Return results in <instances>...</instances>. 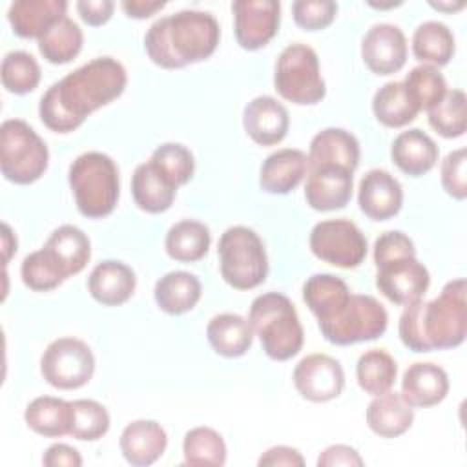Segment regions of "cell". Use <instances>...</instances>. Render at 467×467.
I'll return each mask as SVG.
<instances>
[{
	"label": "cell",
	"instance_id": "6da1fadb",
	"mask_svg": "<svg viewBox=\"0 0 467 467\" xmlns=\"http://www.w3.org/2000/svg\"><path fill=\"white\" fill-rule=\"evenodd\" d=\"M128 84L124 66L113 57H97L73 69L42 95L38 115L55 133L75 131L93 111L119 99Z\"/></svg>",
	"mask_w": 467,
	"mask_h": 467
},
{
	"label": "cell",
	"instance_id": "7a4b0ae2",
	"mask_svg": "<svg viewBox=\"0 0 467 467\" xmlns=\"http://www.w3.org/2000/svg\"><path fill=\"white\" fill-rule=\"evenodd\" d=\"M398 334L412 352L454 348L467 334L465 279L449 281L432 301L418 299L400 316Z\"/></svg>",
	"mask_w": 467,
	"mask_h": 467
},
{
	"label": "cell",
	"instance_id": "3957f363",
	"mask_svg": "<svg viewBox=\"0 0 467 467\" xmlns=\"http://www.w3.org/2000/svg\"><path fill=\"white\" fill-rule=\"evenodd\" d=\"M221 38V27L208 11L182 9L155 20L144 35V49L153 64L179 69L208 58Z\"/></svg>",
	"mask_w": 467,
	"mask_h": 467
},
{
	"label": "cell",
	"instance_id": "277c9868",
	"mask_svg": "<svg viewBox=\"0 0 467 467\" xmlns=\"http://www.w3.org/2000/svg\"><path fill=\"white\" fill-rule=\"evenodd\" d=\"M248 323L259 337L265 354L275 361L294 358L305 339V332L294 303L279 292L257 296L248 312Z\"/></svg>",
	"mask_w": 467,
	"mask_h": 467
},
{
	"label": "cell",
	"instance_id": "5b68a950",
	"mask_svg": "<svg viewBox=\"0 0 467 467\" xmlns=\"http://www.w3.org/2000/svg\"><path fill=\"white\" fill-rule=\"evenodd\" d=\"M69 188L75 204L84 217L102 219L109 215L119 201V168L102 151L80 153L69 166Z\"/></svg>",
	"mask_w": 467,
	"mask_h": 467
},
{
	"label": "cell",
	"instance_id": "8992f818",
	"mask_svg": "<svg viewBox=\"0 0 467 467\" xmlns=\"http://www.w3.org/2000/svg\"><path fill=\"white\" fill-rule=\"evenodd\" d=\"M223 279L237 288L259 286L268 274V257L261 237L248 226H230L223 232L217 246Z\"/></svg>",
	"mask_w": 467,
	"mask_h": 467
},
{
	"label": "cell",
	"instance_id": "52a82bcc",
	"mask_svg": "<svg viewBox=\"0 0 467 467\" xmlns=\"http://www.w3.org/2000/svg\"><path fill=\"white\" fill-rule=\"evenodd\" d=\"M49 151L44 139L20 119H7L0 128V170L15 184H31L47 170Z\"/></svg>",
	"mask_w": 467,
	"mask_h": 467
},
{
	"label": "cell",
	"instance_id": "ba28073f",
	"mask_svg": "<svg viewBox=\"0 0 467 467\" xmlns=\"http://www.w3.org/2000/svg\"><path fill=\"white\" fill-rule=\"evenodd\" d=\"M274 88L288 102L312 106L327 93L317 53L301 42L288 44L275 62Z\"/></svg>",
	"mask_w": 467,
	"mask_h": 467
},
{
	"label": "cell",
	"instance_id": "9c48e42d",
	"mask_svg": "<svg viewBox=\"0 0 467 467\" xmlns=\"http://www.w3.org/2000/svg\"><path fill=\"white\" fill-rule=\"evenodd\" d=\"M387 323L389 314L374 296L350 294L345 306L334 317L317 325L327 341L345 347L383 336Z\"/></svg>",
	"mask_w": 467,
	"mask_h": 467
},
{
	"label": "cell",
	"instance_id": "30bf717a",
	"mask_svg": "<svg viewBox=\"0 0 467 467\" xmlns=\"http://www.w3.org/2000/svg\"><path fill=\"white\" fill-rule=\"evenodd\" d=\"M40 372L55 389H80L95 372V356L82 339L58 337L46 347L40 358Z\"/></svg>",
	"mask_w": 467,
	"mask_h": 467
},
{
	"label": "cell",
	"instance_id": "8fae6325",
	"mask_svg": "<svg viewBox=\"0 0 467 467\" xmlns=\"http://www.w3.org/2000/svg\"><path fill=\"white\" fill-rule=\"evenodd\" d=\"M308 244L317 259L339 268H354L367 255V239L348 219H327L314 224Z\"/></svg>",
	"mask_w": 467,
	"mask_h": 467
},
{
	"label": "cell",
	"instance_id": "7c38bea8",
	"mask_svg": "<svg viewBox=\"0 0 467 467\" xmlns=\"http://www.w3.org/2000/svg\"><path fill=\"white\" fill-rule=\"evenodd\" d=\"M376 286L378 290L396 305H410L423 299L431 275L423 263L416 255H396L376 265Z\"/></svg>",
	"mask_w": 467,
	"mask_h": 467
},
{
	"label": "cell",
	"instance_id": "4fadbf2b",
	"mask_svg": "<svg viewBox=\"0 0 467 467\" xmlns=\"http://www.w3.org/2000/svg\"><path fill=\"white\" fill-rule=\"evenodd\" d=\"M232 13L235 38L243 49H261L277 35L281 4L275 0H235Z\"/></svg>",
	"mask_w": 467,
	"mask_h": 467
},
{
	"label": "cell",
	"instance_id": "5bb4252c",
	"mask_svg": "<svg viewBox=\"0 0 467 467\" xmlns=\"http://www.w3.org/2000/svg\"><path fill=\"white\" fill-rule=\"evenodd\" d=\"M297 392L314 403L337 398L345 389V372L337 359L328 354H308L292 374Z\"/></svg>",
	"mask_w": 467,
	"mask_h": 467
},
{
	"label": "cell",
	"instance_id": "9a60e30c",
	"mask_svg": "<svg viewBox=\"0 0 467 467\" xmlns=\"http://www.w3.org/2000/svg\"><path fill=\"white\" fill-rule=\"evenodd\" d=\"M361 58L376 75L398 73L407 60V38L403 31L389 22L374 24L361 40Z\"/></svg>",
	"mask_w": 467,
	"mask_h": 467
},
{
	"label": "cell",
	"instance_id": "2e32d148",
	"mask_svg": "<svg viewBox=\"0 0 467 467\" xmlns=\"http://www.w3.org/2000/svg\"><path fill=\"white\" fill-rule=\"evenodd\" d=\"M358 204L367 217L387 221L401 210L403 188L387 170H368L359 181Z\"/></svg>",
	"mask_w": 467,
	"mask_h": 467
},
{
	"label": "cell",
	"instance_id": "e0dca14e",
	"mask_svg": "<svg viewBox=\"0 0 467 467\" xmlns=\"http://www.w3.org/2000/svg\"><path fill=\"white\" fill-rule=\"evenodd\" d=\"M305 199L317 212L345 208L352 197V171L337 166H319L306 171Z\"/></svg>",
	"mask_w": 467,
	"mask_h": 467
},
{
	"label": "cell",
	"instance_id": "ac0fdd59",
	"mask_svg": "<svg viewBox=\"0 0 467 467\" xmlns=\"http://www.w3.org/2000/svg\"><path fill=\"white\" fill-rule=\"evenodd\" d=\"M243 126L254 142L261 146L277 144L288 133V109L274 97H255L244 106Z\"/></svg>",
	"mask_w": 467,
	"mask_h": 467
},
{
	"label": "cell",
	"instance_id": "d6986e66",
	"mask_svg": "<svg viewBox=\"0 0 467 467\" xmlns=\"http://www.w3.org/2000/svg\"><path fill=\"white\" fill-rule=\"evenodd\" d=\"M306 159L308 170L319 166H337L354 173L359 164V142L343 128H325L310 140Z\"/></svg>",
	"mask_w": 467,
	"mask_h": 467
},
{
	"label": "cell",
	"instance_id": "ffe728a7",
	"mask_svg": "<svg viewBox=\"0 0 467 467\" xmlns=\"http://www.w3.org/2000/svg\"><path fill=\"white\" fill-rule=\"evenodd\" d=\"M306 171V153L296 148H283L263 161L259 170V186L266 193L285 195L297 188Z\"/></svg>",
	"mask_w": 467,
	"mask_h": 467
},
{
	"label": "cell",
	"instance_id": "44dd1931",
	"mask_svg": "<svg viewBox=\"0 0 467 467\" xmlns=\"http://www.w3.org/2000/svg\"><path fill=\"white\" fill-rule=\"evenodd\" d=\"M135 286L137 277L131 266L115 259L99 263L88 277V290L91 297L106 306H119L126 303L133 296Z\"/></svg>",
	"mask_w": 467,
	"mask_h": 467
},
{
	"label": "cell",
	"instance_id": "7402d4cb",
	"mask_svg": "<svg viewBox=\"0 0 467 467\" xmlns=\"http://www.w3.org/2000/svg\"><path fill=\"white\" fill-rule=\"evenodd\" d=\"M449 392L447 372L434 363H412L401 378V398L410 407H432L443 401Z\"/></svg>",
	"mask_w": 467,
	"mask_h": 467
},
{
	"label": "cell",
	"instance_id": "603a6c76",
	"mask_svg": "<svg viewBox=\"0 0 467 467\" xmlns=\"http://www.w3.org/2000/svg\"><path fill=\"white\" fill-rule=\"evenodd\" d=\"M128 463L144 467L155 463L166 451V431L153 420H135L128 423L119 440Z\"/></svg>",
	"mask_w": 467,
	"mask_h": 467
},
{
	"label": "cell",
	"instance_id": "cb8c5ba5",
	"mask_svg": "<svg viewBox=\"0 0 467 467\" xmlns=\"http://www.w3.org/2000/svg\"><path fill=\"white\" fill-rule=\"evenodd\" d=\"M66 0H16L7 9V20L15 35L40 38L55 22L67 16Z\"/></svg>",
	"mask_w": 467,
	"mask_h": 467
},
{
	"label": "cell",
	"instance_id": "d4e9b609",
	"mask_svg": "<svg viewBox=\"0 0 467 467\" xmlns=\"http://www.w3.org/2000/svg\"><path fill=\"white\" fill-rule=\"evenodd\" d=\"M42 248L66 279L82 272L91 257L89 237L73 224L55 228Z\"/></svg>",
	"mask_w": 467,
	"mask_h": 467
},
{
	"label": "cell",
	"instance_id": "484cf974",
	"mask_svg": "<svg viewBox=\"0 0 467 467\" xmlns=\"http://www.w3.org/2000/svg\"><path fill=\"white\" fill-rule=\"evenodd\" d=\"M438 153L432 137L418 128L401 131L390 146L392 162L410 177H420L431 171L438 162Z\"/></svg>",
	"mask_w": 467,
	"mask_h": 467
},
{
	"label": "cell",
	"instance_id": "4316f807",
	"mask_svg": "<svg viewBox=\"0 0 467 467\" xmlns=\"http://www.w3.org/2000/svg\"><path fill=\"white\" fill-rule=\"evenodd\" d=\"M414 421V407H410L400 392H385L374 396L367 407V425L381 438H396L410 429Z\"/></svg>",
	"mask_w": 467,
	"mask_h": 467
},
{
	"label": "cell",
	"instance_id": "83f0119b",
	"mask_svg": "<svg viewBox=\"0 0 467 467\" xmlns=\"http://www.w3.org/2000/svg\"><path fill=\"white\" fill-rule=\"evenodd\" d=\"M177 193L173 186L150 161L135 168L131 175V195L135 204L148 213L166 212Z\"/></svg>",
	"mask_w": 467,
	"mask_h": 467
},
{
	"label": "cell",
	"instance_id": "f1b7e54d",
	"mask_svg": "<svg viewBox=\"0 0 467 467\" xmlns=\"http://www.w3.org/2000/svg\"><path fill=\"white\" fill-rule=\"evenodd\" d=\"M206 337L212 348L224 358H239L246 354L254 341V330L248 319L239 314L224 312L208 321Z\"/></svg>",
	"mask_w": 467,
	"mask_h": 467
},
{
	"label": "cell",
	"instance_id": "f546056e",
	"mask_svg": "<svg viewBox=\"0 0 467 467\" xmlns=\"http://www.w3.org/2000/svg\"><path fill=\"white\" fill-rule=\"evenodd\" d=\"M201 281L195 274L173 270L164 274L153 288L155 303L166 314L179 316L192 310L201 299Z\"/></svg>",
	"mask_w": 467,
	"mask_h": 467
},
{
	"label": "cell",
	"instance_id": "4dcf8cb0",
	"mask_svg": "<svg viewBox=\"0 0 467 467\" xmlns=\"http://www.w3.org/2000/svg\"><path fill=\"white\" fill-rule=\"evenodd\" d=\"M348 297V285L334 274H314L303 285V301L317 317V323L334 317Z\"/></svg>",
	"mask_w": 467,
	"mask_h": 467
},
{
	"label": "cell",
	"instance_id": "1f68e13d",
	"mask_svg": "<svg viewBox=\"0 0 467 467\" xmlns=\"http://www.w3.org/2000/svg\"><path fill=\"white\" fill-rule=\"evenodd\" d=\"M374 117L387 128H403L412 122L420 108L409 95L403 80H392L383 84L372 97Z\"/></svg>",
	"mask_w": 467,
	"mask_h": 467
},
{
	"label": "cell",
	"instance_id": "d6a6232c",
	"mask_svg": "<svg viewBox=\"0 0 467 467\" xmlns=\"http://www.w3.org/2000/svg\"><path fill=\"white\" fill-rule=\"evenodd\" d=\"M26 425L46 438H58L69 434L71 401L55 396H38L26 407Z\"/></svg>",
	"mask_w": 467,
	"mask_h": 467
},
{
	"label": "cell",
	"instance_id": "836d02e7",
	"mask_svg": "<svg viewBox=\"0 0 467 467\" xmlns=\"http://www.w3.org/2000/svg\"><path fill=\"white\" fill-rule=\"evenodd\" d=\"M210 243V228L204 223L182 219L168 230L164 248L171 259L181 263H193L206 255Z\"/></svg>",
	"mask_w": 467,
	"mask_h": 467
},
{
	"label": "cell",
	"instance_id": "e575fe53",
	"mask_svg": "<svg viewBox=\"0 0 467 467\" xmlns=\"http://www.w3.org/2000/svg\"><path fill=\"white\" fill-rule=\"evenodd\" d=\"M412 53L423 64L445 66L454 55V35L443 22L427 20L414 29Z\"/></svg>",
	"mask_w": 467,
	"mask_h": 467
},
{
	"label": "cell",
	"instance_id": "d590c367",
	"mask_svg": "<svg viewBox=\"0 0 467 467\" xmlns=\"http://www.w3.org/2000/svg\"><path fill=\"white\" fill-rule=\"evenodd\" d=\"M82 44L84 33L80 26L64 16L38 38V51L51 64H67L80 53Z\"/></svg>",
	"mask_w": 467,
	"mask_h": 467
},
{
	"label": "cell",
	"instance_id": "8d00e7d4",
	"mask_svg": "<svg viewBox=\"0 0 467 467\" xmlns=\"http://www.w3.org/2000/svg\"><path fill=\"white\" fill-rule=\"evenodd\" d=\"M398 376V365L394 358L383 348H370L363 352L356 365V378L359 387L370 394L379 396L389 392Z\"/></svg>",
	"mask_w": 467,
	"mask_h": 467
},
{
	"label": "cell",
	"instance_id": "74e56055",
	"mask_svg": "<svg viewBox=\"0 0 467 467\" xmlns=\"http://www.w3.org/2000/svg\"><path fill=\"white\" fill-rule=\"evenodd\" d=\"M182 454L186 465H213L226 463V445L223 436L210 427H193L184 434Z\"/></svg>",
	"mask_w": 467,
	"mask_h": 467
},
{
	"label": "cell",
	"instance_id": "f35d334b",
	"mask_svg": "<svg viewBox=\"0 0 467 467\" xmlns=\"http://www.w3.org/2000/svg\"><path fill=\"white\" fill-rule=\"evenodd\" d=\"M467 99L462 89H447L429 113V124L445 139H456L465 133L467 128Z\"/></svg>",
	"mask_w": 467,
	"mask_h": 467
},
{
	"label": "cell",
	"instance_id": "ab89813d",
	"mask_svg": "<svg viewBox=\"0 0 467 467\" xmlns=\"http://www.w3.org/2000/svg\"><path fill=\"white\" fill-rule=\"evenodd\" d=\"M2 84L9 93L26 95L40 82V66L27 51H9L0 67Z\"/></svg>",
	"mask_w": 467,
	"mask_h": 467
},
{
	"label": "cell",
	"instance_id": "60d3db41",
	"mask_svg": "<svg viewBox=\"0 0 467 467\" xmlns=\"http://www.w3.org/2000/svg\"><path fill=\"white\" fill-rule=\"evenodd\" d=\"M109 431V414L95 400L71 401L69 434L80 441H97Z\"/></svg>",
	"mask_w": 467,
	"mask_h": 467
},
{
	"label": "cell",
	"instance_id": "b9f144b4",
	"mask_svg": "<svg viewBox=\"0 0 467 467\" xmlns=\"http://www.w3.org/2000/svg\"><path fill=\"white\" fill-rule=\"evenodd\" d=\"M150 162L177 188L186 184L195 171L192 151L179 142H164L157 146L150 157Z\"/></svg>",
	"mask_w": 467,
	"mask_h": 467
},
{
	"label": "cell",
	"instance_id": "7bdbcfd3",
	"mask_svg": "<svg viewBox=\"0 0 467 467\" xmlns=\"http://www.w3.org/2000/svg\"><path fill=\"white\" fill-rule=\"evenodd\" d=\"M412 100L421 109H431L447 93V82L438 67L429 64H420L412 67L403 80Z\"/></svg>",
	"mask_w": 467,
	"mask_h": 467
},
{
	"label": "cell",
	"instance_id": "ee69618b",
	"mask_svg": "<svg viewBox=\"0 0 467 467\" xmlns=\"http://www.w3.org/2000/svg\"><path fill=\"white\" fill-rule=\"evenodd\" d=\"M20 275L24 285L35 292L53 290L66 281V277L57 268V265L44 252V248L35 250L24 257L20 266Z\"/></svg>",
	"mask_w": 467,
	"mask_h": 467
},
{
	"label": "cell",
	"instance_id": "f6af8a7d",
	"mask_svg": "<svg viewBox=\"0 0 467 467\" xmlns=\"http://www.w3.org/2000/svg\"><path fill=\"white\" fill-rule=\"evenodd\" d=\"M337 4L332 0H297L292 4V15L305 31H319L336 18Z\"/></svg>",
	"mask_w": 467,
	"mask_h": 467
},
{
	"label": "cell",
	"instance_id": "bcb514c9",
	"mask_svg": "<svg viewBox=\"0 0 467 467\" xmlns=\"http://www.w3.org/2000/svg\"><path fill=\"white\" fill-rule=\"evenodd\" d=\"M465 161H467V151L465 148H458L447 153V157L441 162V184L443 190L458 199L463 201L467 197V175H465Z\"/></svg>",
	"mask_w": 467,
	"mask_h": 467
},
{
	"label": "cell",
	"instance_id": "7dc6e473",
	"mask_svg": "<svg viewBox=\"0 0 467 467\" xmlns=\"http://www.w3.org/2000/svg\"><path fill=\"white\" fill-rule=\"evenodd\" d=\"M396 255H416L412 239L400 230L383 232L374 243V265Z\"/></svg>",
	"mask_w": 467,
	"mask_h": 467
},
{
	"label": "cell",
	"instance_id": "c3c4849f",
	"mask_svg": "<svg viewBox=\"0 0 467 467\" xmlns=\"http://www.w3.org/2000/svg\"><path fill=\"white\" fill-rule=\"evenodd\" d=\"M317 465L319 467H337V465H345V467H361L363 465V458L359 456V452L350 447V445H330L327 447L319 458H317Z\"/></svg>",
	"mask_w": 467,
	"mask_h": 467
},
{
	"label": "cell",
	"instance_id": "681fc988",
	"mask_svg": "<svg viewBox=\"0 0 467 467\" xmlns=\"http://www.w3.org/2000/svg\"><path fill=\"white\" fill-rule=\"evenodd\" d=\"M257 465L259 467H275V465L277 467H303L305 458L294 447L275 445L261 454V458L257 460Z\"/></svg>",
	"mask_w": 467,
	"mask_h": 467
},
{
	"label": "cell",
	"instance_id": "f907efd6",
	"mask_svg": "<svg viewBox=\"0 0 467 467\" xmlns=\"http://www.w3.org/2000/svg\"><path fill=\"white\" fill-rule=\"evenodd\" d=\"M113 9H115V4L111 0H78L77 2V11L80 18L93 27L106 24L111 18Z\"/></svg>",
	"mask_w": 467,
	"mask_h": 467
},
{
	"label": "cell",
	"instance_id": "816d5d0a",
	"mask_svg": "<svg viewBox=\"0 0 467 467\" xmlns=\"http://www.w3.org/2000/svg\"><path fill=\"white\" fill-rule=\"evenodd\" d=\"M42 463L46 467H80L82 456L71 445L53 443L46 449V452L42 456Z\"/></svg>",
	"mask_w": 467,
	"mask_h": 467
},
{
	"label": "cell",
	"instance_id": "f5cc1de1",
	"mask_svg": "<svg viewBox=\"0 0 467 467\" xmlns=\"http://www.w3.org/2000/svg\"><path fill=\"white\" fill-rule=\"evenodd\" d=\"M166 5L162 0H124L120 7L130 18H148Z\"/></svg>",
	"mask_w": 467,
	"mask_h": 467
},
{
	"label": "cell",
	"instance_id": "db71d44e",
	"mask_svg": "<svg viewBox=\"0 0 467 467\" xmlns=\"http://www.w3.org/2000/svg\"><path fill=\"white\" fill-rule=\"evenodd\" d=\"M16 252V237L7 223H2V257L4 265L9 263L11 255Z\"/></svg>",
	"mask_w": 467,
	"mask_h": 467
},
{
	"label": "cell",
	"instance_id": "11a10c76",
	"mask_svg": "<svg viewBox=\"0 0 467 467\" xmlns=\"http://www.w3.org/2000/svg\"><path fill=\"white\" fill-rule=\"evenodd\" d=\"M429 5L434 7V9H438V11L454 13V11H460V9L465 5V2H462V0H458V2H434V0H431Z\"/></svg>",
	"mask_w": 467,
	"mask_h": 467
},
{
	"label": "cell",
	"instance_id": "9f6ffc18",
	"mask_svg": "<svg viewBox=\"0 0 467 467\" xmlns=\"http://www.w3.org/2000/svg\"><path fill=\"white\" fill-rule=\"evenodd\" d=\"M368 5H372V7H378V9H389V7H396V5H401V0H390V2H374V0H370L368 2Z\"/></svg>",
	"mask_w": 467,
	"mask_h": 467
}]
</instances>
